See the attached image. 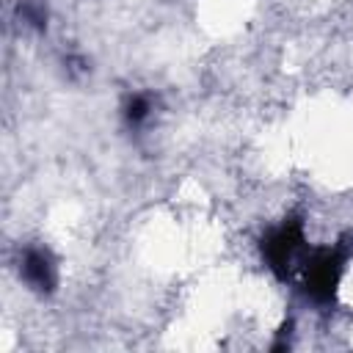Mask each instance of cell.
Returning a JSON list of instances; mask_svg holds the SVG:
<instances>
[{"mask_svg": "<svg viewBox=\"0 0 353 353\" xmlns=\"http://www.w3.org/2000/svg\"><path fill=\"white\" fill-rule=\"evenodd\" d=\"M301 245H303V223L298 218H290L262 240V256L279 279H287L290 265L301 251Z\"/></svg>", "mask_w": 353, "mask_h": 353, "instance_id": "cell-1", "label": "cell"}, {"mask_svg": "<svg viewBox=\"0 0 353 353\" xmlns=\"http://www.w3.org/2000/svg\"><path fill=\"white\" fill-rule=\"evenodd\" d=\"M342 279V254L334 248H320L312 254L303 270V284L306 292L314 301H331Z\"/></svg>", "mask_w": 353, "mask_h": 353, "instance_id": "cell-2", "label": "cell"}, {"mask_svg": "<svg viewBox=\"0 0 353 353\" xmlns=\"http://www.w3.org/2000/svg\"><path fill=\"white\" fill-rule=\"evenodd\" d=\"M22 276L36 292H52L55 290V262L41 248H28L22 256Z\"/></svg>", "mask_w": 353, "mask_h": 353, "instance_id": "cell-3", "label": "cell"}, {"mask_svg": "<svg viewBox=\"0 0 353 353\" xmlns=\"http://www.w3.org/2000/svg\"><path fill=\"white\" fill-rule=\"evenodd\" d=\"M146 113H149V102H146V97H132V99L127 102L124 116H127L130 124H141V121L146 119Z\"/></svg>", "mask_w": 353, "mask_h": 353, "instance_id": "cell-4", "label": "cell"}, {"mask_svg": "<svg viewBox=\"0 0 353 353\" xmlns=\"http://www.w3.org/2000/svg\"><path fill=\"white\" fill-rule=\"evenodd\" d=\"M19 11L25 14V19H28L30 25H36V28H44V11H39L36 6H22Z\"/></svg>", "mask_w": 353, "mask_h": 353, "instance_id": "cell-5", "label": "cell"}]
</instances>
